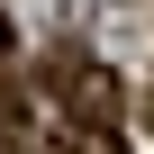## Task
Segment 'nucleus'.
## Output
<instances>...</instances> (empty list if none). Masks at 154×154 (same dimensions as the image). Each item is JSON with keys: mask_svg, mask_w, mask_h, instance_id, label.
<instances>
[{"mask_svg": "<svg viewBox=\"0 0 154 154\" xmlns=\"http://www.w3.org/2000/svg\"><path fill=\"white\" fill-rule=\"evenodd\" d=\"M0 63H9V18H0Z\"/></svg>", "mask_w": 154, "mask_h": 154, "instance_id": "1", "label": "nucleus"}, {"mask_svg": "<svg viewBox=\"0 0 154 154\" xmlns=\"http://www.w3.org/2000/svg\"><path fill=\"white\" fill-rule=\"evenodd\" d=\"M0 154H9V145H0Z\"/></svg>", "mask_w": 154, "mask_h": 154, "instance_id": "2", "label": "nucleus"}, {"mask_svg": "<svg viewBox=\"0 0 154 154\" xmlns=\"http://www.w3.org/2000/svg\"><path fill=\"white\" fill-rule=\"evenodd\" d=\"M145 127H154V118H145Z\"/></svg>", "mask_w": 154, "mask_h": 154, "instance_id": "3", "label": "nucleus"}]
</instances>
